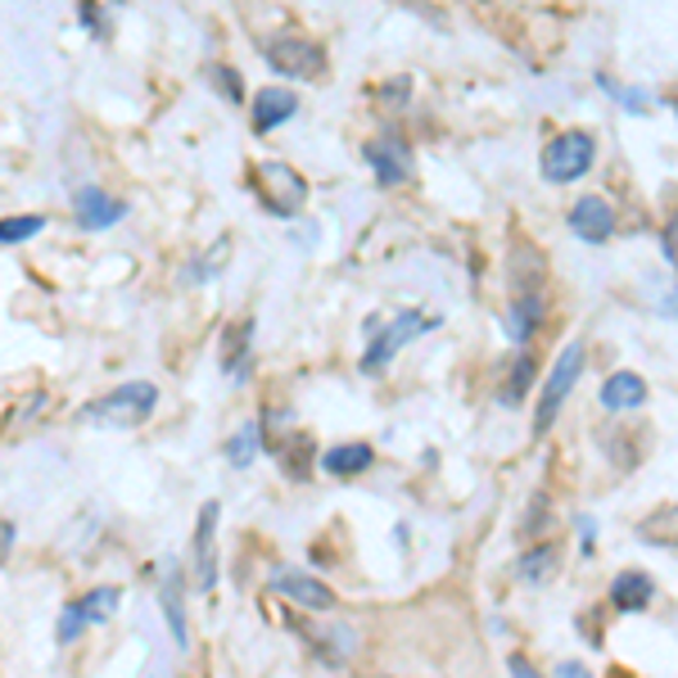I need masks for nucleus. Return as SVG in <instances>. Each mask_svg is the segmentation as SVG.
Listing matches in <instances>:
<instances>
[{
  "label": "nucleus",
  "mask_w": 678,
  "mask_h": 678,
  "mask_svg": "<svg viewBox=\"0 0 678 678\" xmlns=\"http://www.w3.org/2000/svg\"><path fill=\"white\" fill-rule=\"evenodd\" d=\"M159 407V389L150 380H131V385H118L113 393L87 402L78 421L82 426H146Z\"/></svg>",
  "instance_id": "f257e3e1"
},
{
  "label": "nucleus",
  "mask_w": 678,
  "mask_h": 678,
  "mask_svg": "<svg viewBox=\"0 0 678 678\" xmlns=\"http://www.w3.org/2000/svg\"><path fill=\"white\" fill-rule=\"evenodd\" d=\"M249 186L258 195V203L271 218H295L303 203H308V181L299 177V168L281 163V159H267L249 172Z\"/></svg>",
  "instance_id": "f03ea898"
},
{
  "label": "nucleus",
  "mask_w": 678,
  "mask_h": 678,
  "mask_svg": "<svg viewBox=\"0 0 678 678\" xmlns=\"http://www.w3.org/2000/svg\"><path fill=\"white\" fill-rule=\"evenodd\" d=\"M584 358H588V349L575 339V345H566L561 358L552 362L548 380H542V389H538V407H534V430H538V435H548V430L557 426L566 398L575 393V385H579V376H584Z\"/></svg>",
  "instance_id": "7ed1b4c3"
},
{
  "label": "nucleus",
  "mask_w": 678,
  "mask_h": 678,
  "mask_svg": "<svg viewBox=\"0 0 678 678\" xmlns=\"http://www.w3.org/2000/svg\"><path fill=\"white\" fill-rule=\"evenodd\" d=\"M592 163H597V136L584 131V127L561 131L542 146V177H548L552 186H570V181L588 177Z\"/></svg>",
  "instance_id": "20e7f679"
},
{
  "label": "nucleus",
  "mask_w": 678,
  "mask_h": 678,
  "mask_svg": "<svg viewBox=\"0 0 678 678\" xmlns=\"http://www.w3.org/2000/svg\"><path fill=\"white\" fill-rule=\"evenodd\" d=\"M267 63L286 78H321L326 73V50L308 37H271L267 41Z\"/></svg>",
  "instance_id": "39448f33"
},
{
  "label": "nucleus",
  "mask_w": 678,
  "mask_h": 678,
  "mask_svg": "<svg viewBox=\"0 0 678 678\" xmlns=\"http://www.w3.org/2000/svg\"><path fill=\"white\" fill-rule=\"evenodd\" d=\"M426 326H435V321H421V312L417 308H402L376 339H371V349L362 353V371L371 376V371H380V367H389V358L407 345V339H412V335H421Z\"/></svg>",
  "instance_id": "423d86ee"
},
{
  "label": "nucleus",
  "mask_w": 678,
  "mask_h": 678,
  "mask_svg": "<svg viewBox=\"0 0 678 678\" xmlns=\"http://www.w3.org/2000/svg\"><path fill=\"white\" fill-rule=\"evenodd\" d=\"M367 168L376 172L380 186H402L407 177H412V150H407V141L398 131H380L367 146Z\"/></svg>",
  "instance_id": "0eeeda50"
},
{
  "label": "nucleus",
  "mask_w": 678,
  "mask_h": 678,
  "mask_svg": "<svg viewBox=\"0 0 678 678\" xmlns=\"http://www.w3.org/2000/svg\"><path fill=\"white\" fill-rule=\"evenodd\" d=\"M218 502H203L199 520H195V584L199 592H213L218 588V552H213V538H218Z\"/></svg>",
  "instance_id": "6e6552de"
},
{
  "label": "nucleus",
  "mask_w": 678,
  "mask_h": 678,
  "mask_svg": "<svg viewBox=\"0 0 678 678\" xmlns=\"http://www.w3.org/2000/svg\"><path fill=\"white\" fill-rule=\"evenodd\" d=\"M620 218H616V203L601 199V195H584L575 209H570V231L584 240V245H606L616 236Z\"/></svg>",
  "instance_id": "1a4fd4ad"
},
{
  "label": "nucleus",
  "mask_w": 678,
  "mask_h": 678,
  "mask_svg": "<svg viewBox=\"0 0 678 678\" xmlns=\"http://www.w3.org/2000/svg\"><path fill=\"white\" fill-rule=\"evenodd\" d=\"M267 588L281 592V597H290V601L303 606V610H335V601H339L330 584H321V579H312V575H303V570H271Z\"/></svg>",
  "instance_id": "9d476101"
},
{
  "label": "nucleus",
  "mask_w": 678,
  "mask_h": 678,
  "mask_svg": "<svg viewBox=\"0 0 678 678\" xmlns=\"http://www.w3.org/2000/svg\"><path fill=\"white\" fill-rule=\"evenodd\" d=\"M73 218H78L82 231H109V227H118L127 218V203L104 195L100 186H82L73 195Z\"/></svg>",
  "instance_id": "9b49d317"
},
{
  "label": "nucleus",
  "mask_w": 678,
  "mask_h": 678,
  "mask_svg": "<svg viewBox=\"0 0 678 678\" xmlns=\"http://www.w3.org/2000/svg\"><path fill=\"white\" fill-rule=\"evenodd\" d=\"M295 113H299V96L290 87H262L253 96V104H249V118H253L258 136H271L277 127H286Z\"/></svg>",
  "instance_id": "f8f14e48"
},
{
  "label": "nucleus",
  "mask_w": 678,
  "mask_h": 678,
  "mask_svg": "<svg viewBox=\"0 0 678 678\" xmlns=\"http://www.w3.org/2000/svg\"><path fill=\"white\" fill-rule=\"evenodd\" d=\"M159 606H163V620H168V634L181 651H190V620H186V584H181V566L168 561L163 570V592H159Z\"/></svg>",
  "instance_id": "ddd939ff"
},
{
  "label": "nucleus",
  "mask_w": 678,
  "mask_h": 678,
  "mask_svg": "<svg viewBox=\"0 0 678 678\" xmlns=\"http://www.w3.org/2000/svg\"><path fill=\"white\" fill-rule=\"evenodd\" d=\"M606 601L616 606L620 616H629V610H647V606L656 601V579H651V575H642V570H625V575L610 579Z\"/></svg>",
  "instance_id": "4468645a"
},
{
  "label": "nucleus",
  "mask_w": 678,
  "mask_h": 678,
  "mask_svg": "<svg viewBox=\"0 0 678 678\" xmlns=\"http://www.w3.org/2000/svg\"><path fill=\"white\" fill-rule=\"evenodd\" d=\"M647 398V385L638 371H616L606 385H601V407L606 412H634V407H642Z\"/></svg>",
  "instance_id": "2eb2a0df"
},
{
  "label": "nucleus",
  "mask_w": 678,
  "mask_h": 678,
  "mask_svg": "<svg viewBox=\"0 0 678 678\" xmlns=\"http://www.w3.org/2000/svg\"><path fill=\"white\" fill-rule=\"evenodd\" d=\"M371 461H376V448L371 443H335L330 452H321V470L326 475H339V480L371 470Z\"/></svg>",
  "instance_id": "dca6fc26"
},
{
  "label": "nucleus",
  "mask_w": 678,
  "mask_h": 678,
  "mask_svg": "<svg viewBox=\"0 0 678 678\" xmlns=\"http://www.w3.org/2000/svg\"><path fill=\"white\" fill-rule=\"evenodd\" d=\"M542 295L534 290V295H516V303H511V317H507V330H511V339L520 349H529V339H534V330L542 326Z\"/></svg>",
  "instance_id": "f3484780"
},
{
  "label": "nucleus",
  "mask_w": 678,
  "mask_h": 678,
  "mask_svg": "<svg viewBox=\"0 0 678 678\" xmlns=\"http://www.w3.org/2000/svg\"><path fill=\"white\" fill-rule=\"evenodd\" d=\"M277 452H281V466H286V475H295V480H303V475L312 470V439L308 435H290L286 443H277Z\"/></svg>",
  "instance_id": "a211bd4d"
},
{
  "label": "nucleus",
  "mask_w": 678,
  "mask_h": 678,
  "mask_svg": "<svg viewBox=\"0 0 678 678\" xmlns=\"http://www.w3.org/2000/svg\"><path fill=\"white\" fill-rule=\"evenodd\" d=\"M118 588L113 584H104V588H91L87 597H78L82 601V610H87V625H104V620H113V610H118Z\"/></svg>",
  "instance_id": "6ab92c4d"
},
{
  "label": "nucleus",
  "mask_w": 678,
  "mask_h": 678,
  "mask_svg": "<svg viewBox=\"0 0 678 678\" xmlns=\"http://www.w3.org/2000/svg\"><path fill=\"white\" fill-rule=\"evenodd\" d=\"M552 566H557V548H552V542H542V548H534V552L520 557V579L525 584H538V579L552 575Z\"/></svg>",
  "instance_id": "aec40b11"
},
{
  "label": "nucleus",
  "mask_w": 678,
  "mask_h": 678,
  "mask_svg": "<svg viewBox=\"0 0 678 678\" xmlns=\"http://www.w3.org/2000/svg\"><path fill=\"white\" fill-rule=\"evenodd\" d=\"M258 448H262V426L249 421V426L227 443V461H231V466H249V461L258 457Z\"/></svg>",
  "instance_id": "412c9836"
},
{
  "label": "nucleus",
  "mask_w": 678,
  "mask_h": 678,
  "mask_svg": "<svg viewBox=\"0 0 678 678\" xmlns=\"http://www.w3.org/2000/svg\"><path fill=\"white\" fill-rule=\"evenodd\" d=\"M41 231H46V218L41 213H32V218H6V222H0V245H23V240H32Z\"/></svg>",
  "instance_id": "4be33fe9"
},
{
  "label": "nucleus",
  "mask_w": 678,
  "mask_h": 678,
  "mask_svg": "<svg viewBox=\"0 0 678 678\" xmlns=\"http://www.w3.org/2000/svg\"><path fill=\"white\" fill-rule=\"evenodd\" d=\"M597 87L610 91V96H616V104H625V109H634V113H647V109H651V104L642 100V91H629V87H620L616 78H606V73L597 78Z\"/></svg>",
  "instance_id": "5701e85b"
},
{
  "label": "nucleus",
  "mask_w": 678,
  "mask_h": 678,
  "mask_svg": "<svg viewBox=\"0 0 678 678\" xmlns=\"http://www.w3.org/2000/svg\"><path fill=\"white\" fill-rule=\"evenodd\" d=\"M82 629H87V610H82V601H68L63 616H59V642H73Z\"/></svg>",
  "instance_id": "b1692460"
},
{
  "label": "nucleus",
  "mask_w": 678,
  "mask_h": 678,
  "mask_svg": "<svg viewBox=\"0 0 678 678\" xmlns=\"http://www.w3.org/2000/svg\"><path fill=\"white\" fill-rule=\"evenodd\" d=\"M227 249H231V245H227V240H218V245L209 249V258H199V262H195L190 281H199V286H203V281H213V271H218V267L227 262Z\"/></svg>",
  "instance_id": "393cba45"
},
{
  "label": "nucleus",
  "mask_w": 678,
  "mask_h": 678,
  "mask_svg": "<svg viewBox=\"0 0 678 678\" xmlns=\"http://www.w3.org/2000/svg\"><path fill=\"white\" fill-rule=\"evenodd\" d=\"M209 78L222 87V96H227V100H245V96H240V91H245V87H240V73H231L227 63H213V68H209Z\"/></svg>",
  "instance_id": "a878e982"
},
{
  "label": "nucleus",
  "mask_w": 678,
  "mask_h": 678,
  "mask_svg": "<svg viewBox=\"0 0 678 678\" xmlns=\"http://www.w3.org/2000/svg\"><path fill=\"white\" fill-rule=\"evenodd\" d=\"M529 380H534V358L525 353V358L516 362V371H511V389H507V402H516V398H520V389H525Z\"/></svg>",
  "instance_id": "bb28decb"
},
{
  "label": "nucleus",
  "mask_w": 678,
  "mask_h": 678,
  "mask_svg": "<svg viewBox=\"0 0 678 678\" xmlns=\"http://www.w3.org/2000/svg\"><path fill=\"white\" fill-rule=\"evenodd\" d=\"M660 249H665V258H669V267L678 271V213L669 218V227H665V240H660Z\"/></svg>",
  "instance_id": "cd10ccee"
},
{
  "label": "nucleus",
  "mask_w": 678,
  "mask_h": 678,
  "mask_svg": "<svg viewBox=\"0 0 678 678\" xmlns=\"http://www.w3.org/2000/svg\"><path fill=\"white\" fill-rule=\"evenodd\" d=\"M78 14H82V28H87V32H104V23H100V6H96V0H82Z\"/></svg>",
  "instance_id": "c85d7f7f"
},
{
  "label": "nucleus",
  "mask_w": 678,
  "mask_h": 678,
  "mask_svg": "<svg viewBox=\"0 0 678 678\" xmlns=\"http://www.w3.org/2000/svg\"><path fill=\"white\" fill-rule=\"evenodd\" d=\"M660 317H669V321H678V286H674V290H669V295L660 299Z\"/></svg>",
  "instance_id": "c756f323"
},
{
  "label": "nucleus",
  "mask_w": 678,
  "mask_h": 678,
  "mask_svg": "<svg viewBox=\"0 0 678 678\" xmlns=\"http://www.w3.org/2000/svg\"><path fill=\"white\" fill-rule=\"evenodd\" d=\"M0 548H6V557L14 552V525L6 520V525H0Z\"/></svg>",
  "instance_id": "7c9ffc66"
},
{
  "label": "nucleus",
  "mask_w": 678,
  "mask_h": 678,
  "mask_svg": "<svg viewBox=\"0 0 678 678\" xmlns=\"http://www.w3.org/2000/svg\"><path fill=\"white\" fill-rule=\"evenodd\" d=\"M579 538H584V552H592V520L588 516L579 520Z\"/></svg>",
  "instance_id": "2f4dec72"
},
{
  "label": "nucleus",
  "mask_w": 678,
  "mask_h": 678,
  "mask_svg": "<svg viewBox=\"0 0 678 678\" xmlns=\"http://www.w3.org/2000/svg\"><path fill=\"white\" fill-rule=\"evenodd\" d=\"M557 674H566V678H584V665H579V660H566V665H557Z\"/></svg>",
  "instance_id": "473e14b6"
},
{
  "label": "nucleus",
  "mask_w": 678,
  "mask_h": 678,
  "mask_svg": "<svg viewBox=\"0 0 678 678\" xmlns=\"http://www.w3.org/2000/svg\"><path fill=\"white\" fill-rule=\"evenodd\" d=\"M511 669H516V674H534V665H529L525 656H511Z\"/></svg>",
  "instance_id": "72a5a7b5"
}]
</instances>
